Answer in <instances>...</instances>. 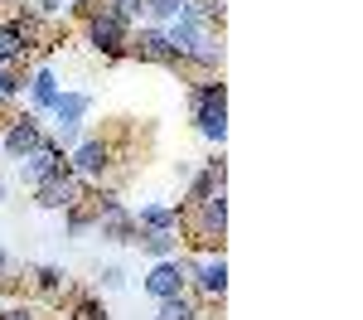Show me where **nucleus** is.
Masks as SVG:
<instances>
[{"mask_svg": "<svg viewBox=\"0 0 363 320\" xmlns=\"http://www.w3.org/2000/svg\"><path fill=\"white\" fill-rule=\"evenodd\" d=\"M87 44H92L97 54H107V58H121V54H126V44H131V25L102 5V10L87 15Z\"/></svg>", "mask_w": 363, "mask_h": 320, "instance_id": "1", "label": "nucleus"}, {"mask_svg": "<svg viewBox=\"0 0 363 320\" xmlns=\"http://www.w3.org/2000/svg\"><path fill=\"white\" fill-rule=\"evenodd\" d=\"M189 267H194L189 258H165V262H155V267L145 272V291H150L155 301L179 296V291L189 287Z\"/></svg>", "mask_w": 363, "mask_h": 320, "instance_id": "2", "label": "nucleus"}, {"mask_svg": "<svg viewBox=\"0 0 363 320\" xmlns=\"http://www.w3.org/2000/svg\"><path fill=\"white\" fill-rule=\"evenodd\" d=\"M68 165H73V175H83V180H102V175L112 170V145L107 141H78L68 150Z\"/></svg>", "mask_w": 363, "mask_h": 320, "instance_id": "3", "label": "nucleus"}, {"mask_svg": "<svg viewBox=\"0 0 363 320\" xmlns=\"http://www.w3.org/2000/svg\"><path fill=\"white\" fill-rule=\"evenodd\" d=\"M126 49H131L140 63H165V68H179V58H174V49H169V39H165V29H160V25H145Z\"/></svg>", "mask_w": 363, "mask_h": 320, "instance_id": "4", "label": "nucleus"}, {"mask_svg": "<svg viewBox=\"0 0 363 320\" xmlns=\"http://www.w3.org/2000/svg\"><path fill=\"white\" fill-rule=\"evenodd\" d=\"M189 282H199V291H203L208 301H223V291H228V262H223V253H208L203 262H194V267H189Z\"/></svg>", "mask_w": 363, "mask_h": 320, "instance_id": "5", "label": "nucleus"}, {"mask_svg": "<svg viewBox=\"0 0 363 320\" xmlns=\"http://www.w3.org/2000/svg\"><path fill=\"white\" fill-rule=\"evenodd\" d=\"M44 145V126H39V112H25L20 121H10V131H5V150L20 160L29 150H39Z\"/></svg>", "mask_w": 363, "mask_h": 320, "instance_id": "6", "label": "nucleus"}, {"mask_svg": "<svg viewBox=\"0 0 363 320\" xmlns=\"http://www.w3.org/2000/svg\"><path fill=\"white\" fill-rule=\"evenodd\" d=\"M194 126H199V136H203L208 145H223L228 141V102H213V107L194 112Z\"/></svg>", "mask_w": 363, "mask_h": 320, "instance_id": "7", "label": "nucleus"}, {"mask_svg": "<svg viewBox=\"0 0 363 320\" xmlns=\"http://www.w3.org/2000/svg\"><path fill=\"white\" fill-rule=\"evenodd\" d=\"M136 228H140V233H165V228H179V209H174V204H140Z\"/></svg>", "mask_w": 363, "mask_h": 320, "instance_id": "8", "label": "nucleus"}, {"mask_svg": "<svg viewBox=\"0 0 363 320\" xmlns=\"http://www.w3.org/2000/svg\"><path fill=\"white\" fill-rule=\"evenodd\" d=\"M25 87H29V97H34V112H54L58 92H63V87H58V78H54V68H39Z\"/></svg>", "mask_w": 363, "mask_h": 320, "instance_id": "9", "label": "nucleus"}, {"mask_svg": "<svg viewBox=\"0 0 363 320\" xmlns=\"http://www.w3.org/2000/svg\"><path fill=\"white\" fill-rule=\"evenodd\" d=\"M136 243H140V253H145V258H155V262L179 258V228H165V233H140Z\"/></svg>", "mask_w": 363, "mask_h": 320, "instance_id": "10", "label": "nucleus"}, {"mask_svg": "<svg viewBox=\"0 0 363 320\" xmlns=\"http://www.w3.org/2000/svg\"><path fill=\"white\" fill-rule=\"evenodd\" d=\"M184 102H189V116H194V112H203V107H213V102H228V87L218 83V78H199Z\"/></svg>", "mask_w": 363, "mask_h": 320, "instance_id": "11", "label": "nucleus"}, {"mask_svg": "<svg viewBox=\"0 0 363 320\" xmlns=\"http://www.w3.org/2000/svg\"><path fill=\"white\" fill-rule=\"evenodd\" d=\"M155 320H203L199 316V306L179 291V296H169V301H160V311H155Z\"/></svg>", "mask_w": 363, "mask_h": 320, "instance_id": "12", "label": "nucleus"}, {"mask_svg": "<svg viewBox=\"0 0 363 320\" xmlns=\"http://www.w3.org/2000/svg\"><path fill=\"white\" fill-rule=\"evenodd\" d=\"M184 5H189V0H145V15H150L155 25H169V20L184 15Z\"/></svg>", "mask_w": 363, "mask_h": 320, "instance_id": "13", "label": "nucleus"}, {"mask_svg": "<svg viewBox=\"0 0 363 320\" xmlns=\"http://www.w3.org/2000/svg\"><path fill=\"white\" fill-rule=\"evenodd\" d=\"M63 282H68V272H63V267H54V262L34 272V287H39V291H49V296H54V291H63Z\"/></svg>", "mask_w": 363, "mask_h": 320, "instance_id": "14", "label": "nucleus"}, {"mask_svg": "<svg viewBox=\"0 0 363 320\" xmlns=\"http://www.w3.org/2000/svg\"><path fill=\"white\" fill-rule=\"evenodd\" d=\"M107 10H112V15H121V20L131 25V20H140V15H145V0H107Z\"/></svg>", "mask_w": 363, "mask_h": 320, "instance_id": "15", "label": "nucleus"}, {"mask_svg": "<svg viewBox=\"0 0 363 320\" xmlns=\"http://www.w3.org/2000/svg\"><path fill=\"white\" fill-rule=\"evenodd\" d=\"M102 287L121 291V287H126V267H116V262H112V267H102Z\"/></svg>", "mask_w": 363, "mask_h": 320, "instance_id": "16", "label": "nucleus"}, {"mask_svg": "<svg viewBox=\"0 0 363 320\" xmlns=\"http://www.w3.org/2000/svg\"><path fill=\"white\" fill-rule=\"evenodd\" d=\"M73 320H107V311H102L97 301H83V306H78V316H73Z\"/></svg>", "mask_w": 363, "mask_h": 320, "instance_id": "17", "label": "nucleus"}, {"mask_svg": "<svg viewBox=\"0 0 363 320\" xmlns=\"http://www.w3.org/2000/svg\"><path fill=\"white\" fill-rule=\"evenodd\" d=\"M0 320H34V311H25V306H10Z\"/></svg>", "mask_w": 363, "mask_h": 320, "instance_id": "18", "label": "nucleus"}, {"mask_svg": "<svg viewBox=\"0 0 363 320\" xmlns=\"http://www.w3.org/2000/svg\"><path fill=\"white\" fill-rule=\"evenodd\" d=\"M10 282V258H5V248H0V287Z\"/></svg>", "mask_w": 363, "mask_h": 320, "instance_id": "19", "label": "nucleus"}, {"mask_svg": "<svg viewBox=\"0 0 363 320\" xmlns=\"http://www.w3.org/2000/svg\"><path fill=\"white\" fill-rule=\"evenodd\" d=\"M63 5H87V0H58V10H63Z\"/></svg>", "mask_w": 363, "mask_h": 320, "instance_id": "20", "label": "nucleus"}, {"mask_svg": "<svg viewBox=\"0 0 363 320\" xmlns=\"http://www.w3.org/2000/svg\"><path fill=\"white\" fill-rule=\"evenodd\" d=\"M5 194H10V189H5V180H0V204H5Z\"/></svg>", "mask_w": 363, "mask_h": 320, "instance_id": "21", "label": "nucleus"}]
</instances>
